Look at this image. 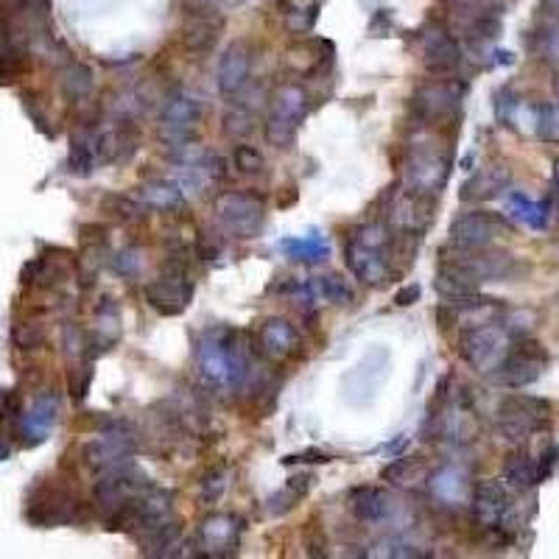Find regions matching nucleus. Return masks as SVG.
Segmentation results:
<instances>
[{
  "instance_id": "obj_36",
  "label": "nucleus",
  "mask_w": 559,
  "mask_h": 559,
  "mask_svg": "<svg viewBox=\"0 0 559 559\" xmlns=\"http://www.w3.org/2000/svg\"><path fill=\"white\" fill-rule=\"evenodd\" d=\"M110 269L118 277H137L140 269H143V258H140V252L132 249V246H126L121 252H115L110 258Z\"/></svg>"
},
{
  "instance_id": "obj_35",
  "label": "nucleus",
  "mask_w": 559,
  "mask_h": 559,
  "mask_svg": "<svg viewBox=\"0 0 559 559\" xmlns=\"http://www.w3.org/2000/svg\"><path fill=\"white\" fill-rule=\"evenodd\" d=\"M227 467H210L205 476H202V501L205 504H216L224 490H227Z\"/></svg>"
},
{
  "instance_id": "obj_7",
  "label": "nucleus",
  "mask_w": 559,
  "mask_h": 559,
  "mask_svg": "<svg viewBox=\"0 0 559 559\" xmlns=\"http://www.w3.org/2000/svg\"><path fill=\"white\" fill-rule=\"evenodd\" d=\"M79 512H82V501L73 495V490L56 487L48 481L37 484L26 498V520L31 526H40V529L76 523Z\"/></svg>"
},
{
  "instance_id": "obj_4",
  "label": "nucleus",
  "mask_w": 559,
  "mask_h": 559,
  "mask_svg": "<svg viewBox=\"0 0 559 559\" xmlns=\"http://www.w3.org/2000/svg\"><path fill=\"white\" fill-rule=\"evenodd\" d=\"M146 302L157 314L163 316H179L193 297V283L188 274V260H185V249L174 252L171 258L165 260V266L160 269V277L146 286Z\"/></svg>"
},
{
  "instance_id": "obj_23",
  "label": "nucleus",
  "mask_w": 559,
  "mask_h": 559,
  "mask_svg": "<svg viewBox=\"0 0 559 559\" xmlns=\"http://www.w3.org/2000/svg\"><path fill=\"white\" fill-rule=\"evenodd\" d=\"M350 509L361 523H381L392 515V498L378 487H355L350 492Z\"/></svg>"
},
{
  "instance_id": "obj_1",
  "label": "nucleus",
  "mask_w": 559,
  "mask_h": 559,
  "mask_svg": "<svg viewBox=\"0 0 559 559\" xmlns=\"http://www.w3.org/2000/svg\"><path fill=\"white\" fill-rule=\"evenodd\" d=\"M199 372L213 389H241L249 378L252 361L241 344V333L232 328L210 330L196 350Z\"/></svg>"
},
{
  "instance_id": "obj_60",
  "label": "nucleus",
  "mask_w": 559,
  "mask_h": 559,
  "mask_svg": "<svg viewBox=\"0 0 559 559\" xmlns=\"http://www.w3.org/2000/svg\"><path fill=\"white\" fill-rule=\"evenodd\" d=\"M445 3H453V6H462V3H470V0H445Z\"/></svg>"
},
{
  "instance_id": "obj_2",
  "label": "nucleus",
  "mask_w": 559,
  "mask_h": 559,
  "mask_svg": "<svg viewBox=\"0 0 559 559\" xmlns=\"http://www.w3.org/2000/svg\"><path fill=\"white\" fill-rule=\"evenodd\" d=\"M473 504V520L484 532L495 534V540L509 543L512 540V515H515V501H512V487L498 478H484L473 484L470 492Z\"/></svg>"
},
{
  "instance_id": "obj_45",
  "label": "nucleus",
  "mask_w": 559,
  "mask_h": 559,
  "mask_svg": "<svg viewBox=\"0 0 559 559\" xmlns=\"http://www.w3.org/2000/svg\"><path fill=\"white\" fill-rule=\"evenodd\" d=\"M515 110H518V96L512 93V87H501V90L495 93V112H498V118L504 123H509Z\"/></svg>"
},
{
  "instance_id": "obj_49",
  "label": "nucleus",
  "mask_w": 559,
  "mask_h": 559,
  "mask_svg": "<svg viewBox=\"0 0 559 559\" xmlns=\"http://www.w3.org/2000/svg\"><path fill=\"white\" fill-rule=\"evenodd\" d=\"M389 28H392V12L381 9V12L369 20V37H386Z\"/></svg>"
},
{
  "instance_id": "obj_12",
  "label": "nucleus",
  "mask_w": 559,
  "mask_h": 559,
  "mask_svg": "<svg viewBox=\"0 0 559 559\" xmlns=\"http://www.w3.org/2000/svg\"><path fill=\"white\" fill-rule=\"evenodd\" d=\"M467 84L464 82H434L425 84V87H417L414 96L409 98V115L420 126H428V123H437L450 118L453 112L462 107V98Z\"/></svg>"
},
{
  "instance_id": "obj_40",
  "label": "nucleus",
  "mask_w": 559,
  "mask_h": 559,
  "mask_svg": "<svg viewBox=\"0 0 559 559\" xmlns=\"http://www.w3.org/2000/svg\"><path fill=\"white\" fill-rule=\"evenodd\" d=\"M252 126H255V123H252V112L246 110V107H241V104H235V110L227 112V118H224V129H227L230 135H249Z\"/></svg>"
},
{
  "instance_id": "obj_61",
  "label": "nucleus",
  "mask_w": 559,
  "mask_h": 559,
  "mask_svg": "<svg viewBox=\"0 0 559 559\" xmlns=\"http://www.w3.org/2000/svg\"><path fill=\"white\" fill-rule=\"evenodd\" d=\"M12 3H23V0H12Z\"/></svg>"
},
{
  "instance_id": "obj_19",
  "label": "nucleus",
  "mask_w": 559,
  "mask_h": 559,
  "mask_svg": "<svg viewBox=\"0 0 559 559\" xmlns=\"http://www.w3.org/2000/svg\"><path fill=\"white\" fill-rule=\"evenodd\" d=\"M244 534V520L235 515H207L199 529V540L207 557H230L241 546Z\"/></svg>"
},
{
  "instance_id": "obj_31",
  "label": "nucleus",
  "mask_w": 559,
  "mask_h": 559,
  "mask_svg": "<svg viewBox=\"0 0 559 559\" xmlns=\"http://www.w3.org/2000/svg\"><path fill=\"white\" fill-rule=\"evenodd\" d=\"M504 481L512 490H529L537 484V462L529 453H515L509 456V462L504 467Z\"/></svg>"
},
{
  "instance_id": "obj_46",
  "label": "nucleus",
  "mask_w": 559,
  "mask_h": 559,
  "mask_svg": "<svg viewBox=\"0 0 559 559\" xmlns=\"http://www.w3.org/2000/svg\"><path fill=\"white\" fill-rule=\"evenodd\" d=\"M557 464H559V445H551V448H546V453L540 456V462H537V484H543V481H548V478L554 476Z\"/></svg>"
},
{
  "instance_id": "obj_3",
  "label": "nucleus",
  "mask_w": 559,
  "mask_h": 559,
  "mask_svg": "<svg viewBox=\"0 0 559 559\" xmlns=\"http://www.w3.org/2000/svg\"><path fill=\"white\" fill-rule=\"evenodd\" d=\"M551 414H554V406L543 397L509 395L498 406V434L506 442L520 445L534 434L546 431L551 425Z\"/></svg>"
},
{
  "instance_id": "obj_27",
  "label": "nucleus",
  "mask_w": 559,
  "mask_h": 559,
  "mask_svg": "<svg viewBox=\"0 0 559 559\" xmlns=\"http://www.w3.org/2000/svg\"><path fill=\"white\" fill-rule=\"evenodd\" d=\"M98 137L90 129H79L76 135L70 137V157H68V171L76 177H90L93 168L98 163L96 151Z\"/></svg>"
},
{
  "instance_id": "obj_37",
  "label": "nucleus",
  "mask_w": 559,
  "mask_h": 559,
  "mask_svg": "<svg viewBox=\"0 0 559 559\" xmlns=\"http://www.w3.org/2000/svg\"><path fill=\"white\" fill-rule=\"evenodd\" d=\"M537 135L548 143H559V107L557 104H543L537 107Z\"/></svg>"
},
{
  "instance_id": "obj_29",
  "label": "nucleus",
  "mask_w": 559,
  "mask_h": 559,
  "mask_svg": "<svg viewBox=\"0 0 559 559\" xmlns=\"http://www.w3.org/2000/svg\"><path fill=\"white\" fill-rule=\"evenodd\" d=\"M319 0H280V12L286 17L288 31L294 34H311L319 20Z\"/></svg>"
},
{
  "instance_id": "obj_44",
  "label": "nucleus",
  "mask_w": 559,
  "mask_h": 559,
  "mask_svg": "<svg viewBox=\"0 0 559 559\" xmlns=\"http://www.w3.org/2000/svg\"><path fill=\"white\" fill-rule=\"evenodd\" d=\"M305 548H308V557H328V540H325V532H322V523H316V520L308 523Z\"/></svg>"
},
{
  "instance_id": "obj_50",
  "label": "nucleus",
  "mask_w": 559,
  "mask_h": 559,
  "mask_svg": "<svg viewBox=\"0 0 559 559\" xmlns=\"http://www.w3.org/2000/svg\"><path fill=\"white\" fill-rule=\"evenodd\" d=\"M314 473H297V476H291L288 478V490H294L300 498H305L308 492H311V487H314Z\"/></svg>"
},
{
  "instance_id": "obj_39",
  "label": "nucleus",
  "mask_w": 559,
  "mask_h": 559,
  "mask_svg": "<svg viewBox=\"0 0 559 559\" xmlns=\"http://www.w3.org/2000/svg\"><path fill=\"white\" fill-rule=\"evenodd\" d=\"M232 163H235V168H238L241 174H260L266 160H263V154H260L255 146H235V151H232Z\"/></svg>"
},
{
  "instance_id": "obj_52",
  "label": "nucleus",
  "mask_w": 559,
  "mask_h": 559,
  "mask_svg": "<svg viewBox=\"0 0 559 559\" xmlns=\"http://www.w3.org/2000/svg\"><path fill=\"white\" fill-rule=\"evenodd\" d=\"M420 294H423V288L417 286V283H411V286L400 288L395 294V305H400V308H406V305H414V302L420 300Z\"/></svg>"
},
{
  "instance_id": "obj_17",
  "label": "nucleus",
  "mask_w": 559,
  "mask_h": 559,
  "mask_svg": "<svg viewBox=\"0 0 559 559\" xmlns=\"http://www.w3.org/2000/svg\"><path fill=\"white\" fill-rule=\"evenodd\" d=\"M420 45H423L425 70L434 76H448L462 65V45L442 23H428L420 31Z\"/></svg>"
},
{
  "instance_id": "obj_42",
  "label": "nucleus",
  "mask_w": 559,
  "mask_h": 559,
  "mask_svg": "<svg viewBox=\"0 0 559 559\" xmlns=\"http://www.w3.org/2000/svg\"><path fill=\"white\" fill-rule=\"evenodd\" d=\"M23 414V403H20V395L14 389H3L0 392V425L17 423Z\"/></svg>"
},
{
  "instance_id": "obj_20",
  "label": "nucleus",
  "mask_w": 559,
  "mask_h": 559,
  "mask_svg": "<svg viewBox=\"0 0 559 559\" xmlns=\"http://www.w3.org/2000/svg\"><path fill=\"white\" fill-rule=\"evenodd\" d=\"M249 68H252V54L246 42H232L224 51L219 62V90L224 98H235L249 82Z\"/></svg>"
},
{
  "instance_id": "obj_43",
  "label": "nucleus",
  "mask_w": 559,
  "mask_h": 559,
  "mask_svg": "<svg viewBox=\"0 0 559 559\" xmlns=\"http://www.w3.org/2000/svg\"><path fill=\"white\" fill-rule=\"evenodd\" d=\"M297 501H300V495L286 487V490L274 492L272 498L266 501V509H269V515H272V518H283V515H288V512L297 506Z\"/></svg>"
},
{
  "instance_id": "obj_5",
  "label": "nucleus",
  "mask_w": 559,
  "mask_h": 559,
  "mask_svg": "<svg viewBox=\"0 0 559 559\" xmlns=\"http://www.w3.org/2000/svg\"><path fill=\"white\" fill-rule=\"evenodd\" d=\"M509 333L498 322H484L473 325L459 336V355L470 369H476L481 375H492L501 367V361L509 353Z\"/></svg>"
},
{
  "instance_id": "obj_58",
  "label": "nucleus",
  "mask_w": 559,
  "mask_h": 559,
  "mask_svg": "<svg viewBox=\"0 0 559 559\" xmlns=\"http://www.w3.org/2000/svg\"><path fill=\"white\" fill-rule=\"evenodd\" d=\"M543 3H546L548 9H554V12L559 14V0H543Z\"/></svg>"
},
{
  "instance_id": "obj_59",
  "label": "nucleus",
  "mask_w": 559,
  "mask_h": 559,
  "mask_svg": "<svg viewBox=\"0 0 559 559\" xmlns=\"http://www.w3.org/2000/svg\"><path fill=\"white\" fill-rule=\"evenodd\" d=\"M554 185H557V191H559V160L554 163Z\"/></svg>"
},
{
  "instance_id": "obj_10",
  "label": "nucleus",
  "mask_w": 559,
  "mask_h": 559,
  "mask_svg": "<svg viewBox=\"0 0 559 559\" xmlns=\"http://www.w3.org/2000/svg\"><path fill=\"white\" fill-rule=\"evenodd\" d=\"M216 216H219L221 227L230 232L232 238L249 241V238H258L260 232H263L266 207H263V199L255 196V193L230 191L219 196Z\"/></svg>"
},
{
  "instance_id": "obj_30",
  "label": "nucleus",
  "mask_w": 559,
  "mask_h": 559,
  "mask_svg": "<svg viewBox=\"0 0 559 559\" xmlns=\"http://www.w3.org/2000/svg\"><path fill=\"white\" fill-rule=\"evenodd\" d=\"M509 213L532 230H546L548 202H534L526 193L518 191L509 196Z\"/></svg>"
},
{
  "instance_id": "obj_32",
  "label": "nucleus",
  "mask_w": 559,
  "mask_h": 559,
  "mask_svg": "<svg viewBox=\"0 0 559 559\" xmlns=\"http://www.w3.org/2000/svg\"><path fill=\"white\" fill-rule=\"evenodd\" d=\"M62 93L70 101H82L93 93V70L82 62H68V68L62 70Z\"/></svg>"
},
{
  "instance_id": "obj_18",
  "label": "nucleus",
  "mask_w": 559,
  "mask_h": 559,
  "mask_svg": "<svg viewBox=\"0 0 559 559\" xmlns=\"http://www.w3.org/2000/svg\"><path fill=\"white\" fill-rule=\"evenodd\" d=\"M56 417H59V395L56 392H45L40 395L31 409L20 414L17 420V437L23 442V448H37L54 431Z\"/></svg>"
},
{
  "instance_id": "obj_15",
  "label": "nucleus",
  "mask_w": 559,
  "mask_h": 559,
  "mask_svg": "<svg viewBox=\"0 0 559 559\" xmlns=\"http://www.w3.org/2000/svg\"><path fill=\"white\" fill-rule=\"evenodd\" d=\"M498 232H509V221L501 213L470 210L450 224V244L456 249H487Z\"/></svg>"
},
{
  "instance_id": "obj_6",
  "label": "nucleus",
  "mask_w": 559,
  "mask_h": 559,
  "mask_svg": "<svg viewBox=\"0 0 559 559\" xmlns=\"http://www.w3.org/2000/svg\"><path fill=\"white\" fill-rule=\"evenodd\" d=\"M311 110L308 93L300 84H280L272 96V112L266 121V140L277 149H288L297 137L300 123Z\"/></svg>"
},
{
  "instance_id": "obj_21",
  "label": "nucleus",
  "mask_w": 559,
  "mask_h": 559,
  "mask_svg": "<svg viewBox=\"0 0 559 559\" xmlns=\"http://www.w3.org/2000/svg\"><path fill=\"white\" fill-rule=\"evenodd\" d=\"M300 344L297 328L288 319H266L263 328L258 330V353L266 355L269 361H283L294 355Z\"/></svg>"
},
{
  "instance_id": "obj_8",
  "label": "nucleus",
  "mask_w": 559,
  "mask_h": 559,
  "mask_svg": "<svg viewBox=\"0 0 559 559\" xmlns=\"http://www.w3.org/2000/svg\"><path fill=\"white\" fill-rule=\"evenodd\" d=\"M548 367V353L540 341L526 339L520 336L509 353L501 361V367L492 372L495 383H501L506 389H523V386H532L534 381H540L543 369Z\"/></svg>"
},
{
  "instance_id": "obj_13",
  "label": "nucleus",
  "mask_w": 559,
  "mask_h": 559,
  "mask_svg": "<svg viewBox=\"0 0 559 559\" xmlns=\"http://www.w3.org/2000/svg\"><path fill=\"white\" fill-rule=\"evenodd\" d=\"M202 123V104L191 96H171L160 115V140L174 149H188Z\"/></svg>"
},
{
  "instance_id": "obj_47",
  "label": "nucleus",
  "mask_w": 559,
  "mask_h": 559,
  "mask_svg": "<svg viewBox=\"0 0 559 559\" xmlns=\"http://www.w3.org/2000/svg\"><path fill=\"white\" fill-rule=\"evenodd\" d=\"M411 467H414V459H409V456H397L395 462L383 467L381 478H383V481H392V484H400V481H403V476L409 473Z\"/></svg>"
},
{
  "instance_id": "obj_51",
  "label": "nucleus",
  "mask_w": 559,
  "mask_h": 559,
  "mask_svg": "<svg viewBox=\"0 0 559 559\" xmlns=\"http://www.w3.org/2000/svg\"><path fill=\"white\" fill-rule=\"evenodd\" d=\"M456 319H459V314H456V308L450 305V302H445V305H439L437 308V322H439V330L442 333H448L453 325H456Z\"/></svg>"
},
{
  "instance_id": "obj_56",
  "label": "nucleus",
  "mask_w": 559,
  "mask_h": 559,
  "mask_svg": "<svg viewBox=\"0 0 559 559\" xmlns=\"http://www.w3.org/2000/svg\"><path fill=\"white\" fill-rule=\"evenodd\" d=\"M9 453H12L9 445H6V442H0V462H6V459H9Z\"/></svg>"
},
{
  "instance_id": "obj_48",
  "label": "nucleus",
  "mask_w": 559,
  "mask_h": 559,
  "mask_svg": "<svg viewBox=\"0 0 559 559\" xmlns=\"http://www.w3.org/2000/svg\"><path fill=\"white\" fill-rule=\"evenodd\" d=\"M333 462V456L330 453H322V450H302V453H291L283 459V464H330Z\"/></svg>"
},
{
  "instance_id": "obj_11",
  "label": "nucleus",
  "mask_w": 559,
  "mask_h": 559,
  "mask_svg": "<svg viewBox=\"0 0 559 559\" xmlns=\"http://www.w3.org/2000/svg\"><path fill=\"white\" fill-rule=\"evenodd\" d=\"M149 487L151 481L143 470H137L132 462H123L118 467H110V470H101V478H98L96 490H93V501H96L98 512L107 518L118 506L132 501L135 495L146 492Z\"/></svg>"
},
{
  "instance_id": "obj_54",
  "label": "nucleus",
  "mask_w": 559,
  "mask_h": 559,
  "mask_svg": "<svg viewBox=\"0 0 559 559\" xmlns=\"http://www.w3.org/2000/svg\"><path fill=\"white\" fill-rule=\"evenodd\" d=\"M495 65H512L515 62V56L509 54V51H495Z\"/></svg>"
},
{
  "instance_id": "obj_24",
  "label": "nucleus",
  "mask_w": 559,
  "mask_h": 559,
  "mask_svg": "<svg viewBox=\"0 0 559 559\" xmlns=\"http://www.w3.org/2000/svg\"><path fill=\"white\" fill-rule=\"evenodd\" d=\"M428 490H431V495H434L437 501H442V504L459 506L464 501V495L473 492V487L467 484V476H464L459 467L445 464V467H439L437 473L428 478Z\"/></svg>"
},
{
  "instance_id": "obj_25",
  "label": "nucleus",
  "mask_w": 559,
  "mask_h": 559,
  "mask_svg": "<svg viewBox=\"0 0 559 559\" xmlns=\"http://www.w3.org/2000/svg\"><path fill=\"white\" fill-rule=\"evenodd\" d=\"M280 249L288 258L297 263H325L330 258V244L325 241L322 232H311V235H294V238H283Z\"/></svg>"
},
{
  "instance_id": "obj_22",
  "label": "nucleus",
  "mask_w": 559,
  "mask_h": 559,
  "mask_svg": "<svg viewBox=\"0 0 559 559\" xmlns=\"http://www.w3.org/2000/svg\"><path fill=\"white\" fill-rule=\"evenodd\" d=\"M509 171L504 165H490L484 171H478L473 177L467 179L459 191V199L462 202H487V199H495L498 193H504V188L509 185Z\"/></svg>"
},
{
  "instance_id": "obj_55",
  "label": "nucleus",
  "mask_w": 559,
  "mask_h": 559,
  "mask_svg": "<svg viewBox=\"0 0 559 559\" xmlns=\"http://www.w3.org/2000/svg\"><path fill=\"white\" fill-rule=\"evenodd\" d=\"M196 3H199V6H210V9H213V6H232V3H238V0H196Z\"/></svg>"
},
{
  "instance_id": "obj_16",
  "label": "nucleus",
  "mask_w": 559,
  "mask_h": 559,
  "mask_svg": "<svg viewBox=\"0 0 559 559\" xmlns=\"http://www.w3.org/2000/svg\"><path fill=\"white\" fill-rule=\"evenodd\" d=\"M395 246L392 249H375V246L361 244L347 235V244H344V263L347 269L355 274V280H361L364 286H386L392 280V266H389V258H392Z\"/></svg>"
},
{
  "instance_id": "obj_26",
  "label": "nucleus",
  "mask_w": 559,
  "mask_h": 559,
  "mask_svg": "<svg viewBox=\"0 0 559 559\" xmlns=\"http://www.w3.org/2000/svg\"><path fill=\"white\" fill-rule=\"evenodd\" d=\"M221 34V20L219 17H213V14H196L188 20V26L182 28V42H185V48L188 51H196V54H202V51H210L216 40H219Z\"/></svg>"
},
{
  "instance_id": "obj_9",
  "label": "nucleus",
  "mask_w": 559,
  "mask_h": 559,
  "mask_svg": "<svg viewBox=\"0 0 559 559\" xmlns=\"http://www.w3.org/2000/svg\"><path fill=\"white\" fill-rule=\"evenodd\" d=\"M450 168H453L450 154L437 146L414 143L406 157V188L425 196H439V191L448 185Z\"/></svg>"
},
{
  "instance_id": "obj_28",
  "label": "nucleus",
  "mask_w": 559,
  "mask_h": 559,
  "mask_svg": "<svg viewBox=\"0 0 559 559\" xmlns=\"http://www.w3.org/2000/svg\"><path fill=\"white\" fill-rule=\"evenodd\" d=\"M140 199L143 205L151 210H177L185 205V191L177 182H168V179H151L140 188Z\"/></svg>"
},
{
  "instance_id": "obj_41",
  "label": "nucleus",
  "mask_w": 559,
  "mask_h": 559,
  "mask_svg": "<svg viewBox=\"0 0 559 559\" xmlns=\"http://www.w3.org/2000/svg\"><path fill=\"white\" fill-rule=\"evenodd\" d=\"M12 339L20 350H37L40 344H45V330L40 325H17Z\"/></svg>"
},
{
  "instance_id": "obj_38",
  "label": "nucleus",
  "mask_w": 559,
  "mask_h": 559,
  "mask_svg": "<svg viewBox=\"0 0 559 559\" xmlns=\"http://www.w3.org/2000/svg\"><path fill=\"white\" fill-rule=\"evenodd\" d=\"M537 51L551 65H559V23H548L537 31Z\"/></svg>"
},
{
  "instance_id": "obj_33",
  "label": "nucleus",
  "mask_w": 559,
  "mask_h": 559,
  "mask_svg": "<svg viewBox=\"0 0 559 559\" xmlns=\"http://www.w3.org/2000/svg\"><path fill=\"white\" fill-rule=\"evenodd\" d=\"M464 37L473 42V45H484L492 42L495 37H501V17L490 12L473 14L467 23H464Z\"/></svg>"
},
{
  "instance_id": "obj_34",
  "label": "nucleus",
  "mask_w": 559,
  "mask_h": 559,
  "mask_svg": "<svg viewBox=\"0 0 559 559\" xmlns=\"http://www.w3.org/2000/svg\"><path fill=\"white\" fill-rule=\"evenodd\" d=\"M104 213H110L112 219H118L121 224H135L146 216V205L143 202H135V199H129V196H107L104 199Z\"/></svg>"
},
{
  "instance_id": "obj_53",
  "label": "nucleus",
  "mask_w": 559,
  "mask_h": 559,
  "mask_svg": "<svg viewBox=\"0 0 559 559\" xmlns=\"http://www.w3.org/2000/svg\"><path fill=\"white\" fill-rule=\"evenodd\" d=\"M297 199H300L297 188H286V193H283V196L277 199V207H280V210H286V207L297 205Z\"/></svg>"
},
{
  "instance_id": "obj_14",
  "label": "nucleus",
  "mask_w": 559,
  "mask_h": 559,
  "mask_svg": "<svg viewBox=\"0 0 559 559\" xmlns=\"http://www.w3.org/2000/svg\"><path fill=\"white\" fill-rule=\"evenodd\" d=\"M135 450L137 442L132 425L115 420L110 428L101 431V437L84 445V462L96 467V470H110V467H118L123 462H132Z\"/></svg>"
},
{
  "instance_id": "obj_57",
  "label": "nucleus",
  "mask_w": 559,
  "mask_h": 559,
  "mask_svg": "<svg viewBox=\"0 0 559 559\" xmlns=\"http://www.w3.org/2000/svg\"><path fill=\"white\" fill-rule=\"evenodd\" d=\"M473 160H476V154H467V157H464V160H462V168H467V171H470V165H473Z\"/></svg>"
}]
</instances>
